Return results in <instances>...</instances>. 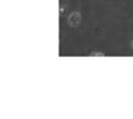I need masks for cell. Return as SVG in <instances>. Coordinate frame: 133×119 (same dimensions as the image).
Here are the masks:
<instances>
[{
  "label": "cell",
  "mask_w": 133,
  "mask_h": 119,
  "mask_svg": "<svg viewBox=\"0 0 133 119\" xmlns=\"http://www.w3.org/2000/svg\"><path fill=\"white\" fill-rule=\"evenodd\" d=\"M80 24H81V15H80V12L74 11L72 14H70V16H69V25L70 26L77 27V26H80Z\"/></svg>",
  "instance_id": "obj_1"
},
{
  "label": "cell",
  "mask_w": 133,
  "mask_h": 119,
  "mask_svg": "<svg viewBox=\"0 0 133 119\" xmlns=\"http://www.w3.org/2000/svg\"><path fill=\"white\" fill-rule=\"evenodd\" d=\"M131 46H132V48H133V41H132V44H131Z\"/></svg>",
  "instance_id": "obj_2"
}]
</instances>
